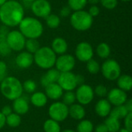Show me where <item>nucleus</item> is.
Returning a JSON list of instances; mask_svg holds the SVG:
<instances>
[{
  "label": "nucleus",
  "mask_w": 132,
  "mask_h": 132,
  "mask_svg": "<svg viewBox=\"0 0 132 132\" xmlns=\"http://www.w3.org/2000/svg\"><path fill=\"white\" fill-rule=\"evenodd\" d=\"M45 19L47 26L50 29H56L60 25V19L56 14L50 13L45 18Z\"/></svg>",
  "instance_id": "nucleus-32"
},
{
  "label": "nucleus",
  "mask_w": 132,
  "mask_h": 132,
  "mask_svg": "<svg viewBox=\"0 0 132 132\" xmlns=\"http://www.w3.org/2000/svg\"><path fill=\"white\" fill-rule=\"evenodd\" d=\"M76 80H77V86H80L81 84H84V82H85V79H84V77L81 74H77L76 75Z\"/></svg>",
  "instance_id": "nucleus-45"
},
{
  "label": "nucleus",
  "mask_w": 132,
  "mask_h": 132,
  "mask_svg": "<svg viewBox=\"0 0 132 132\" xmlns=\"http://www.w3.org/2000/svg\"><path fill=\"white\" fill-rule=\"evenodd\" d=\"M63 94V90L57 83H52L45 87V94L47 98L53 101H56L62 97Z\"/></svg>",
  "instance_id": "nucleus-18"
},
{
  "label": "nucleus",
  "mask_w": 132,
  "mask_h": 132,
  "mask_svg": "<svg viewBox=\"0 0 132 132\" xmlns=\"http://www.w3.org/2000/svg\"><path fill=\"white\" fill-rule=\"evenodd\" d=\"M108 101L110 102L111 105L114 106H119L123 105L125 104V102L128 100V95L127 93L118 87L117 88H112L110 91L108 93Z\"/></svg>",
  "instance_id": "nucleus-14"
},
{
  "label": "nucleus",
  "mask_w": 132,
  "mask_h": 132,
  "mask_svg": "<svg viewBox=\"0 0 132 132\" xmlns=\"http://www.w3.org/2000/svg\"><path fill=\"white\" fill-rule=\"evenodd\" d=\"M19 31L26 39H38L43 32L42 22L33 17H24L19 24Z\"/></svg>",
  "instance_id": "nucleus-3"
},
{
  "label": "nucleus",
  "mask_w": 132,
  "mask_h": 132,
  "mask_svg": "<svg viewBox=\"0 0 132 132\" xmlns=\"http://www.w3.org/2000/svg\"><path fill=\"white\" fill-rule=\"evenodd\" d=\"M76 101H77L78 104L81 105H87L92 102L94 97V89L87 84H81L80 85L75 93Z\"/></svg>",
  "instance_id": "nucleus-9"
},
{
  "label": "nucleus",
  "mask_w": 132,
  "mask_h": 132,
  "mask_svg": "<svg viewBox=\"0 0 132 132\" xmlns=\"http://www.w3.org/2000/svg\"><path fill=\"white\" fill-rule=\"evenodd\" d=\"M94 130V124L90 120H81L77 126L76 132H93Z\"/></svg>",
  "instance_id": "nucleus-30"
},
{
  "label": "nucleus",
  "mask_w": 132,
  "mask_h": 132,
  "mask_svg": "<svg viewBox=\"0 0 132 132\" xmlns=\"http://www.w3.org/2000/svg\"><path fill=\"white\" fill-rule=\"evenodd\" d=\"M0 91L4 97L13 101L22 95V84L18 78L7 76L0 82Z\"/></svg>",
  "instance_id": "nucleus-2"
},
{
  "label": "nucleus",
  "mask_w": 132,
  "mask_h": 132,
  "mask_svg": "<svg viewBox=\"0 0 132 132\" xmlns=\"http://www.w3.org/2000/svg\"><path fill=\"white\" fill-rule=\"evenodd\" d=\"M60 72L58 71L56 68H50L48 71L41 77L40 82L43 87H46L47 85L52 83H57Z\"/></svg>",
  "instance_id": "nucleus-20"
},
{
  "label": "nucleus",
  "mask_w": 132,
  "mask_h": 132,
  "mask_svg": "<svg viewBox=\"0 0 132 132\" xmlns=\"http://www.w3.org/2000/svg\"><path fill=\"white\" fill-rule=\"evenodd\" d=\"M70 22L73 29L83 32L88 30L92 26L94 19L88 12L80 10L75 11L71 14Z\"/></svg>",
  "instance_id": "nucleus-5"
},
{
  "label": "nucleus",
  "mask_w": 132,
  "mask_h": 132,
  "mask_svg": "<svg viewBox=\"0 0 132 132\" xmlns=\"http://www.w3.org/2000/svg\"><path fill=\"white\" fill-rule=\"evenodd\" d=\"M100 12H101L100 8H99L97 5H92L90 7V9H89L88 13L94 18V17L97 16V15L100 14Z\"/></svg>",
  "instance_id": "nucleus-41"
},
{
  "label": "nucleus",
  "mask_w": 132,
  "mask_h": 132,
  "mask_svg": "<svg viewBox=\"0 0 132 132\" xmlns=\"http://www.w3.org/2000/svg\"><path fill=\"white\" fill-rule=\"evenodd\" d=\"M96 52L97 56L101 59H108L111 55V48L106 43H101L97 49Z\"/></svg>",
  "instance_id": "nucleus-28"
},
{
  "label": "nucleus",
  "mask_w": 132,
  "mask_h": 132,
  "mask_svg": "<svg viewBox=\"0 0 132 132\" xmlns=\"http://www.w3.org/2000/svg\"><path fill=\"white\" fill-rule=\"evenodd\" d=\"M33 14L39 18H46L51 13L52 6L47 0H35L30 5Z\"/></svg>",
  "instance_id": "nucleus-13"
},
{
  "label": "nucleus",
  "mask_w": 132,
  "mask_h": 132,
  "mask_svg": "<svg viewBox=\"0 0 132 132\" xmlns=\"http://www.w3.org/2000/svg\"><path fill=\"white\" fill-rule=\"evenodd\" d=\"M76 65V59L70 54H62L56 57L55 62L56 69L60 73L72 71Z\"/></svg>",
  "instance_id": "nucleus-10"
},
{
  "label": "nucleus",
  "mask_w": 132,
  "mask_h": 132,
  "mask_svg": "<svg viewBox=\"0 0 132 132\" xmlns=\"http://www.w3.org/2000/svg\"><path fill=\"white\" fill-rule=\"evenodd\" d=\"M125 128L131 131H132V112L128 114V115L124 118Z\"/></svg>",
  "instance_id": "nucleus-40"
},
{
  "label": "nucleus",
  "mask_w": 132,
  "mask_h": 132,
  "mask_svg": "<svg viewBox=\"0 0 132 132\" xmlns=\"http://www.w3.org/2000/svg\"><path fill=\"white\" fill-rule=\"evenodd\" d=\"M7 70L8 67L6 63L4 61L0 60V82L7 77Z\"/></svg>",
  "instance_id": "nucleus-39"
},
{
  "label": "nucleus",
  "mask_w": 132,
  "mask_h": 132,
  "mask_svg": "<svg viewBox=\"0 0 132 132\" xmlns=\"http://www.w3.org/2000/svg\"><path fill=\"white\" fill-rule=\"evenodd\" d=\"M69 116L76 121H81L86 115V111L83 105L80 104H73L68 107Z\"/></svg>",
  "instance_id": "nucleus-21"
},
{
  "label": "nucleus",
  "mask_w": 132,
  "mask_h": 132,
  "mask_svg": "<svg viewBox=\"0 0 132 132\" xmlns=\"http://www.w3.org/2000/svg\"><path fill=\"white\" fill-rule=\"evenodd\" d=\"M35 63L43 70L53 68L56 60V54L53 51L51 47L42 46L33 55Z\"/></svg>",
  "instance_id": "nucleus-4"
},
{
  "label": "nucleus",
  "mask_w": 132,
  "mask_h": 132,
  "mask_svg": "<svg viewBox=\"0 0 132 132\" xmlns=\"http://www.w3.org/2000/svg\"><path fill=\"white\" fill-rule=\"evenodd\" d=\"M121 1H122V2H130L131 0H121Z\"/></svg>",
  "instance_id": "nucleus-53"
},
{
  "label": "nucleus",
  "mask_w": 132,
  "mask_h": 132,
  "mask_svg": "<svg viewBox=\"0 0 132 132\" xmlns=\"http://www.w3.org/2000/svg\"><path fill=\"white\" fill-rule=\"evenodd\" d=\"M87 2L90 3L91 5H97L98 2H100V0H87Z\"/></svg>",
  "instance_id": "nucleus-48"
},
{
  "label": "nucleus",
  "mask_w": 132,
  "mask_h": 132,
  "mask_svg": "<svg viewBox=\"0 0 132 132\" xmlns=\"http://www.w3.org/2000/svg\"><path fill=\"white\" fill-rule=\"evenodd\" d=\"M60 132H76L75 131H73V130H72V129H65V130H63V131H60Z\"/></svg>",
  "instance_id": "nucleus-50"
},
{
  "label": "nucleus",
  "mask_w": 132,
  "mask_h": 132,
  "mask_svg": "<svg viewBox=\"0 0 132 132\" xmlns=\"http://www.w3.org/2000/svg\"><path fill=\"white\" fill-rule=\"evenodd\" d=\"M128 113L130 112H128L125 104H123V105H119V106H114V108H111V111L109 115L118 120H121V119H124L128 115Z\"/></svg>",
  "instance_id": "nucleus-25"
},
{
  "label": "nucleus",
  "mask_w": 132,
  "mask_h": 132,
  "mask_svg": "<svg viewBox=\"0 0 132 132\" xmlns=\"http://www.w3.org/2000/svg\"><path fill=\"white\" fill-rule=\"evenodd\" d=\"M36 87H37L36 84L32 80H27L22 84L23 91H26V93H29V94L34 93L36 90Z\"/></svg>",
  "instance_id": "nucleus-36"
},
{
  "label": "nucleus",
  "mask_w": 132,
  "mask_h": 132,
  "mask_svg": "<svg viewBox=\"0 0 132 132\" xmlns=\"http://www.w3.org/2000/svg\"><path fill=\"white\" fill-rule=\"evenodd\" d=\"M21 116L12 112L5 117V125L10 128H17L21 124Z\"/></svg>",
  "instance_id": "nucleus-29"
},
{
  "label": "nucleus",
  "mask_w": 132,
  "mask_h": 132,
  "mask_svg": "<svg viewBox=\"0 0 132 132\" xmlns=\"http://www.w3.org/2000/svg\"><path fill=\"white\" fill-rule=\"evenodd\" d=\"M24 18V9L15 0H7L0 6V21L7 27L19 26Z\"/></svg>",
  "instance_id": "nucleus-1"
},
{
  "label": "nucleus",
  "mask_w": 132,
  "mask_h": 132,
  "mask_svg": "<svg viewBox=\"0 0 132 132\" xmlns=\"http://www.w3.org/2000/svg\"><path fill=\"white\" fill-rule=\"evenodd\" d=\"M39 42L37 39H26L25 43V48L26 49L27 52L34 54L39 48H40Z\"/></svg>",
  "instance_id": "nucleus-31"
},
{
  "label": "nucleus",
  "mask_w": 132,
  "mask_h": 132,
  "mask_svg": "<svg viewBox=\"0 0 132 132\" xmlns=\"http://www.w3.org/2000/svg\"><path fill=\"white\" fill-rule=\"evenodd\" d=\"M118 132H131V131H130L127 130L126 128H120V129H119V131H118Z\"/></svg>",
  "instance_id": "nucleus-49"
},
{
  "label": "nucleus",
  "mask_w": 132,
  "mask_h": 132,
  "mask_svg": "<svg viewBox=\"0 0 132 132\" xmlns=\"http://www.w3.org/2000/svg\"><path fill=\"white\" fill-rule=\"evenodd\" d=\"M87 4V0H68V6L71 10L80 11L83 10Z\"/></svg>",
  "instance_id": "nucleus-33"
},
{
  "label": "nucleus",
  "mask_w": 132,
  "mask_h": 132,
  "mask_svg": "<svg viewBox=\"0 0 132 132\" xmlns=\"http://www.w3.org/2000/svg\"><path fill=\"white\" fill-rule=\"evenodd\" d=\"M63 103L67 106H70L76 101V95L73 91H66L62 96Z\"/></svg>",
  "instance_id": "nucleus-35"
},
{
  "label": "nucleus",
  "mask_w": 132,
  "mask_h": 132,
  "mask_svg": "<svg viewBox=\"0 0 132 132\" xmlns=\"http://www.w3.org/2000/svg\"><path fill=\"white\" fill-rule=\"evenodd\" d=\"M75 56L78 60L87 63L90 60L93 59L94 49L89 43L80 42L76 47Z\"/></svg>",
  "instance_id": "nucleus-12"
},
{
  "label": "nucleus",
  "mask_w": 132,
  "mask_h": 132,
  "mask_svg": "<svg viewBox=\"0 0 132 132\" xmlns=\"http://www.w3.org/2000/svg\"><path fill=\"white\" fill-rule=\"evenodd\" d=\"M111 108H112L110 102L107 99L102 98L96 103L94 111L99 117L107 118L108 116H109Z\"/></svg>",
  "instance_id": "nucleus-19"
},
{
  "label": "nucleus",
  "mask_w": 132,
  "mask_h": 132,
  "mask_svg": "<svg viewBox=\"0 0 132 132\" xmlns=\"http://www.w3.org/2000/svg\"><path fill=\"white\" fill-rule=\"evenodd\" d=\"M26 38L19 30L9 31L6 36V41L12 51L19 52L25 48Z\"/></svg>",
  "instance_id": "nucleus-8"
},
{
  "label": "nucleus",
  "mask_w": 132,
  "mask_h": 132,
  "mask_svg": "<svg viewBox=\"0 0 132 132\" xmlns=\"http://www.w3.org/2000/svg\"><path fill=\"white\" fill-rule=\"evenodd\" d=\"M23 1H24L25 2H28V3H30V5H31V4H32V2H34L35 0H23Z\"/></svg>",
  "instance_id": "nucleus-51"
},
{
  "label": "nucleus",
  "mask_w": 132,
  "mask_h": 132,
  "mask_svg": "<svg viewBox=\"0 0 132 132\" xmlns=\"http://www.w3.org/2000/svg\"><path fill=\"white\" fill-rule=\"evenodd\" d=\"M102 6L107 9H114L118 5V0H100Z\"/></svg>",
  "instance_id": "nucleus-38"
},
{
  "label": "nucleus",
  "mask_w": 132,
  "mask_h": 132,
  "mask_svg": "<svg viewBox=\"0 0 132 132\" xmlns=\"http://www.w3.org/2000/svg\"><path fill=\"white\" fill-rule=\"evenodd\" d=\"M31 104L36 108H43L47 103V97L45 93L43 92H34L31 95L30 98Z\"/></svg>",
  "instance_id": "nucleus-23"
},
{
  "label": "nucleus",
  "mask_w": 132,
  "mask_h": 132,
  "mask_svg": "<svg viewBox=\"0 0 132 132\" xmlns=\"http://www.w3.org/2000/svg\"><path fill=\"white\" fill-rule=\"evenodd\" d=\"M94 94H96L97 97L104 98V97H107L108 90L106 86H104L103 84H99L95 87V89L94 90Z\"/></svg>",
  "instance_id": "nucleus-37"
},
{
  "label": "nucleus",
  "mask_w": 132,
  "mask_h": 132,
  "mask_svg": "<svg viewBox=\"0 0 132 132\" xmlns=\"http://www.w3.org/2000/svg\"><path fill=\"white\" fill-rule=\"evenodd\" d=\"M86 67H87V70L91 74H97L101 71L100 63L94 59H91L87 62Z\"/></svg>",
  "instance_id": "nucleus-34"
},
{
  "label": "nucleus",
  "mask_w": 132,
  "mask_h": 132,
  "mask_svg": "<svg viewBox=\"0 0 132 132\" xmlns=\"http://www.w3.org/2000/svg\"><path fill=\"white\" fill-rule=\"evenodd\" d=\"M33 62V54L27 51L21 52L15 57V64L19 68L21 69H27L30 67Z\"/></svg>",
  "instance_id": "nucleus-16"
},
{
  "label": "nucleus",
  "mask_w": 132,
  "mask_h": 132,
  "mask_svg": "<svg viewBox=\"0 0 132 132\" xmlns=\"http://www.w3.org/2000/svg\"><path fill=\"white\" fill-rule=\"evenodd\" d=\"M95 132H108V128L106 127V125L103 123V124H100L98 125L96 128H95Z\"/></svg>",
  "instance_id": "nucleus-44"
},
{
  "label": "nucleus",
  "mask_w": 132,
  "mask_h": 132,
  "mask_svg": "<svg viewBox=\"0 0 132 132\" xmlns=\"http://www.w3.org/2000/svg\"><path fill=\"white\" fill-rule=\"evenodd\" d=\"M57 84L63 90V91H73L77 87L76 80V74L70 72L60 73Z\"/></svg>",
  "instance_id": "nucleus-11"
},
{
  "label": "nucleus",
  "mask_w": 132,
  "mask_h": 132,
  "mask_svg": "<svg viewBox=\"0 0 132 132\" xmlns=\"http://www.w3.org/2000/svg\"><path fill=\"white\" fill-rule=\"evenodd\" d=\"M51 49L56 54L62 55L67 51L68 44L63 38L56 37L51 43Z\"/></svg>",
  "instance_id": "nucleus-22"
},
{
  "label": "nucleus",
  "mask_w": 132,
  "mask_h": 132,
  "mask_svg": "<svg viewBox=\"0 0 132 132\" xmlns=\"http://www.w3.org/2000/svg\"><path fill=\"white\" fill-rule=\"evenodd\" d=\"M6 1H7V0H0V6H1V5H3Z\"/></svg>",
  "instance_id": "nucleus-52"
},
{
  "label": "nucleus",
  "mask_w": 132,
  "mask_h": 132,
  "mask_svg": "<svg viewBox=\"0 0 132 132\" xmlns=\"http://www.w3.org/2000/svg\"><path fill=\"white\" fill-rule=\"evenodd\" d=\"M118 87L125 92L130 91L132 88V78L130 75L123 74L117 79Z\"/></svg>",
  "instance_id": "nucleus-24"
},
{
  "label": "nucleus",
  "mask_w": 132,
  "mask_h": 132,
  "mask_svg": "<svg viewBox=\"0 0 132 132\" xmlns=\"http://www.w3.org/2000/svg\"><path fill=\"white\" fill-rule=\"evenodd\" d=\"M9 32L7 26L4 25L0 26V56H9L12 53V50L6 41V36Z\"/></svg>",
  "instance_id": "nucleus-17"
},
{
  "label": "nucleus",
  "mask_w": 132,
  "mask_h": 132,
  "mask_svg": "<svg viewBox=\"0 0 132 132\" xmlns=\"http://www.w3.org/2000/svg\"><path fill=\"white\" fill-rule=\"evenodd\" d=\"M12 111L19 115H24L26 114L29 110V105L28 102V98L24 96H21L17 99L13 101L12 103Z\"/></svg>",
  "instance_id": "nucleus-15"
},
{
  "label": "nucleus",
  "mask_w": 132,
  "mask_h": 132,
  "mask_svg": "<svg viewBox=\"0 0 132 132\" xmlns=\"http://www.w3.org/2000/svg\"><path fill=\"white\" fill-rule=\"evenodd\" d=\"M12 107H10L9 105H5L2 108V111H1V113L4 115V116H8L11 113H12Z\"/></svg>",
  "instance_id": "nucleus-43"
},
{
  "label": "nucleus",
  "mask_w": 132,
  "mask_h": 132,
  "mask_svg": "<svg viewBox=\"0 0 132 132\" xmlns=\"http://www.w3.org/2000/svg\"><path fill=\"white\" fill-rule=\"evenodd\" d=\"M101 70L104 78L111 81L116 80L121 73L120 64L118 61L113 59L105 60L101 67Z\"/></svg>",
  "instance_id": "nucleus-6"
},
{
  "label": "nucleus",
  "mask_w": 132,
  "mask_h": 132,
  "mask_svg": "<svg viewBox=\"0 0 132 132\" xmlns=\"http://www.w3.org/2000/svg\"><path fill=\"white\" fill-rule=\"evenodd\" d=\"M125 108H127V110L128 111V112H132V100L129 99L127 100V101L125 104Z\"/></svg>",
  "instance_id": "nucleus-46"
},
{
  "label": "nucleus",
  "mask_w": 132,
  "mask_h": 132,
  "mask_svg": "<svg viewBox=\"0 0 132 132\" xmlns=\"http://www.w3.org/2000/svg\"><path fill=\"white\" fill-rule=\"evenodd\" d=\"M5 125V116H4L0 111V129H2Z\"/></svg>",
  "instance_id": "nucleus-47"
},
{
  "label": "nucleus",
  "mask_w": 132,
  "mask_h": 132,
  "mask_svg": "<svg viewBox=\"0 0 132 132\" xmlns=\"http://www.w3.org/2000/svg\"><path fill=\"white\" fill-rule=\"evenodd\" d=\"M43 131L45 132H60L61 128L59 122L50 118L44 122Z\"/></svg>",
  "instance_id": "nucleus-27"
},
{
  "label": "nucleus",
  "mask_w": 132,
  "mask_h": 132,
  "mask_svg": "<svg viewBox=\"0 0 132 132\" xmlns=\"http://www.w3.org/2000/svg\"><path fill=\"white\" fill-rule=\"evenodd\" d=\"M48 114L50 118L57 121L62 122L65 121L69 116L68 106L63 104V102H54L49 107Z\"/></svg>",
  "instance_id": "nucleus-7"
},
{
  "label": "nucleus",
  "mask_w": 132,
  "mask_h": 132,
  "mask_svg": "<svg viewBox=\"0 0 132 132\" xmlns=\"http://www.w3.org/2000/svg\"><path fill=\"white\" fill-rule=\"evenodd\" d=\"M70 13H71V9H70V8L68 5L63 6V7L61 9L60 12V16H61V17H63V18H64V17L69 16V15H70Z\"/></svg>",
  "instance_id": "nucleus-42"
},
{
  "label": "nucleus",
  "mask_w": 132,
  "mask_h": 132,
  "mask_svg": "<svg viewBox=\"0 0 132 132\" xmlns=\"http://www.w3.org/2000/svg\"><path fill=\"white\" fill-rule=\"evenodd\" d=\"M107 119L104 121V125H106L108 132H118L121 128L120 120L113 118L111 116H108Z\"/></svg>",
  "instance_id": "nucleus-26"
}]
</instances>
